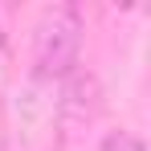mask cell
<instances>
[{
  "label": "cell",
  "mask_w": 151,
  "mask_h": 151,
  "mask_svg": "<svg viewBox=\"0 0 151 151\" xmlns=\"http://www.w3.org/2000/svg\"><path fill=\"white\" fill-rule=\"evenodd\" d=\"M82 53V17L74 8H49L33 37L37 78H70Z\"/></svg>",
  "instance_id": "6da1fadb"
},
{
  "label": "cell",
  "mask_w": 151,
  "mask_h": 151,
  "mask_svg": "<svg viewBox=\"0 0 151 151\" xmlns=\"http://www.w3.org/2000/svg\"><path fill=\"white\" fill-rule=\"evenodd\" d=\"M98 110H102V86H98V78L74 70V74L65 78V86H61L57 114H61L70 127H82V123H90Z\"/></svg>",
  "instance_id": "7a4b0ae2"
},
{
  "label": "cell",
  "mask_w": 151,
  "mask_h": 151,
  "mask_svg": "<svg viewBox=\"0 0 151 151\" xmlns=\"http://www.w3.org/2000/svg\"><path fill=\"white\" fill-rule=\"evenodd\" d=\"M102 151H147V147H143V139H135L127 131H114V135L102 139Z\"/></svg>",
  "instance_id": "3957f363"
}]
</instances>
